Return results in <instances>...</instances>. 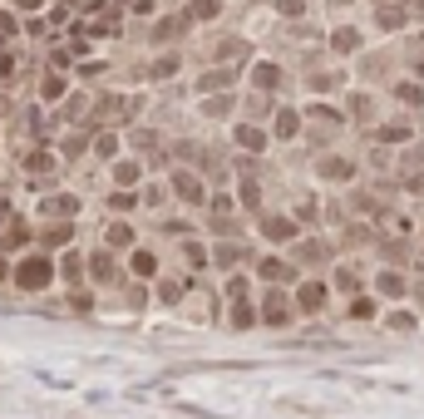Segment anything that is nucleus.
Instances as JSON below:
<instances>
[{
  "mask_svg": "<svg viewBox=\"0 0 424 419\" xmlns=\"http://www.w3.org/2000/svg\"><path fill=\"white\" fill-rule=\"evenodd\" d=\"M15 281H20L25 291H40V286H50V262H45V257H25V262L15 267Z\"/></svg>",
  "mask_w": 424,
  "mask_h": 419,
  "instance_id": "f257e3e1",
  "label": "nucleus"
},
{
  "mask_svg": "<svg viewBox=\"0 0 424 419\" xmlns=\"http://www.w3.org/2000/svg\"><path fill=\"white\" fill-rule=\"evenodd\" d=\"M89 272H94V281H99V286H113V281H118V267L108 262V252H99V257L89 262Z\"/></svg>",
  "mask_w": 424,
  "mask_h": 419,
  "instance_id": "f03ea898",
  "label": "nucleus"
},
{
  "mask_svg": "<svg viewBox=\"0 0 424 419\" xmlns=\"http://www.w3.org/2000/svg\"><path fill=\"white\" fill-rule=\"evenodd\" d=\"M173 188H178L188 203H203V183H198L193 173H178V178H173Z\"/></svg>",
  "mask_w": 424,
  "mask_h": 419,
  "instance_id": "7ed1b4c3",
  "label": "nucleus"
},
{
  "mask_svg": "<svg viewBox=\"0 0 424 419\" xmlns=\"http://www.w3.org/2000/svg\"><path fill=\"white\" fill-rule=\"evenodd\" d=\"M262 315H267V320H272V325H286V301H281V296H267V306H262Z\"/></svg>",
  "mask_w": 424,
  "mask_h": 419,
  "instance_id": "20e7f679",
  "label": "nucleus"
},
{
  "mask_svg": "<svg viewBox=\"0 0 424 419\" xmlns=\"http://www.w3.org/2000/svg\"><path fill=\"white\" fill-rule=\"evenodd\" d=\"M320 301H325V286H301V306L306 311H316Z\"/></svg>",
  "mask_w": 424,
  "mask_h": 419,
  "instance_id": "39448f33",
  "label": "nucleus"
},
{
  "mask_svg": "<svg viewBox=\"0 0 424 419\" xmlns=\"http://www.w3.org/2000/svg\"><path fill=\"white\" fill-rule=\"evenodd\" d=\"M277 79H281V74H277V65H257V84H262V89H272Z\"/></svg>",
  "mask_w": 424,
  "mask_h": 419,
  "instance_id": "423d86ee",
  "label": "nucleus"
},
{
  "mask_svg": "<svg viewBox=\"0 0 424 419\" xmlns=\"http://www.w3.org/2000/svg\"><path fill=\"white\" fill-rule=\"evenodd\" d=\"M108 242H113V247H128V242H133V232H128L123 222H113V227H108Z\"/></svg>",
  "mask_w": 424,
  "mask_h": 419,
  "instance_id": "0eeeda50",
  "label": "nucleus"
},
{
  "mask_svg": "<svg viewBox=\"0 0 424 419\" xmlns=\"http://www.w3.org/2000/svg\"><path fill=\"white\" fill-rule=\"evenodd\" d=\"M133 272H138V276H153V272H158V262H153L148 252H138V257H133Z\"/></svg>",
  "mask_w": 424,
  "mask_h": 419,
  "instance_id": "6e6552de",
  "label": "nucleus"
},
{
  "mask_svg": "<svg viewBox=\"0 0 424 419\" xmlns=\"http://www.w3.org/2000/svg\"><path fill=\"white\" fill-rule=\"evenodd\" d=\"M262 276H267V281H286V267H281V262H262Z\"/></svg>",
  "mask_w": 424,
  "mask_h": 419,
  "instance_id": "1a4fd4ad",
  "label": "nucleus"
},
{
  "mask_svg": "<svg viewBox=\"0 0 424 419\" xmlns=\"http://www.w3.org/2000/svg\"><path fill=\"white\" fill-rule=\"evenodd\" d=\"M222 84H232V74H222V69L208 74V79H198V89H222Z\"/></svg>",
  "mask_w": 424,
  "mask_h": 419,
  "instance_id": "9d476101",
  "label": "nucleus"
},
{
  "mask_svg": "<svg viewBox=\"0 0 424 419\" xmlns=\"http://www.w3.org/2000/svg\"><path fill=\"white\" fill-rule=\"evenodd\" d=\"M232 325H252V306H247V301L232 306Z\"/></svg>",
  "mask_w": 424,
  "mask_h": 419,
  "instance_id": "9b49d317",
  "label": "nucleus"
},
{
  "mask_svg": "<svg viewBox=\"0 0 424 419\" xmlns=\"http://www.w3.org/2000/svg\"><path fill=\"white\" fill-rule=\"evenodd\" d=\"M25 168H30V173H50V153H30Z\"/></svg>",
  "mask_w": 424,
  "mask_h": 419,
  "instance_id": "f8f14e48",
  "label": "nucleus"
},
{
  "mask_svg": "<svg viewBox=\"0 0 424 419\" xmlns=\"http://www.w3.org/2000/svg\"><path fill=\"white\" fill-rule=\"evenodd\" d=\"M267 237H277V242H281V237H291V222H281V217H277V222H267Z\"/></svg>",
  "mask_w": 424,
  "mask_h": 419,
  "instance_id": "ddd939ff",
  "label": "nucleus"
},
{
  "mask_svg": "<svg viewBox=\"0 0 424 419\" xmlns=\"http://www.w3.org/2000/svg\"><path fill=\"white\" fill-rule=\"evenodd\" d=\"M237 138H242V143H247V148H262V128H242V133H237Z\"/></svg>",
  "mask_w": 424,
  "mask_h": 419,
  "instance_id": "4468645a",
  "label": "nucleus"
},
{
  "mask_svg": "<svg viewBox=\"0 0 424 419\" xmlns=\"http://www.w3.org/2000/svg\"><path fill=\"white\" fill-rule=\"evenodd\" d=\"M79 272H84V262H79V257H65V276L79 281Z\"/></svg>",
  "mask_w": 424,
  "mask_h": 419,
  "instance_id": "2eb2a0df",
  "label": "nucleus"
},
{
  "mask_svg": "<svg viewBox=\"0 0 424 419\" xmlns=\"http://www.w3.org/2000/svg\"><path fill=\"white\" fill-rule=\"evenodd\" d=\"M10 30H15V20H10V15H0V40H5Z\"/></svg>",
  "mask_w": 424,
  "mask_h": 419,
  "instance_id": "dca6fc26",
  "label": "nucleus"
},
{
  "mask_svg": "<svg viewBox=\"0 0 424 419\" xmlns=\"http://www.w3.org/2000/svg\"><path fill=\"white\" fill-rule=\"evenodd\" d=\"M0 276H5V262H0Z\"/></svg>",
  "mask_w": 424,
  "mask_h": 419,
  "instance_id": "f3484780",
  "label": "nucleus"
}]
</instances>
